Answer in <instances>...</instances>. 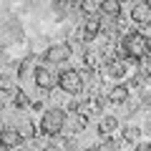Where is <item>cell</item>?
I'll use <instances>...</instances> for the list:
<instances>
[{
  "label": "cell",
  "mask_w": 151,
  "mask_h": 151,
  "mask_svg": "<svg viewBox=\"0 0 151 151\" xmlns=\"http://www.w3.org/2000/svg\"><path fill=\"white\" fill-rule=\"evenodd\" d=\"M78 13L86 18H101V3L98 0H83L78 5Z\"/></svg>",
  "instance_id": "cell-16"
},
{
  "label": "cell",
  "mask_w": 151,
  "mask_h": 151,
  "mask_svg": "<svg viewBox=\"0 0 151 151\" xmlns=\"http://www.w3.org/2000/svg\"><path fill=\"white\" fill-rule=\"evenodd\" d=\"M106 70L111 78H116V81H124L126 73H129V65H126V60L121 58V55H113V58L106 60Z\"/></svg>",
  "instance_id": "cell-10"
},
{
  "label": "cell",
  "mask_w": 151,
  "mask_h": 151,
  "mask_svg": "<svg viewBox=\"0 0 151 151\" xmlns=\"http://www.w3.org/2000/svg\"><path fill=\"white\" fill-rule=\"evenodd\" d=\"M18 151H30V149H18Z\"/></svg>",
  "instance_id": "cell-21"
},
{
  "label": "cell",
  "mask_w": 151,
  "mask_h": 151,
  "mask_svg": "<svg viewBox=\"0 0 151 151\" xmlns=\"http://www.w3.org/2000/svg\"><path fill=\"white\" fill-rule=\"evenodd\" d=\"M119 50L124 53V58L141 63V60L149 55V35H144L141 30H131V33H126V35L121 38Z\"/></svg>",
  "instance_id": "cell-2"
},
{
  "label": "cell",
  "mask_w": 151,
  "mask_h": 151,
  "mask_svg": "<svg viewBox=\"0 0 151 151\" xmlns=\"http://www.w3.org/2000/svg\"><path fill=\"white\" fill-rule=\"evenodd\" d=\"M121 129L119 119L116 116H111V113H106V116H101V121H98V136H103V139H111L116 131Z\"/></svg>",
  "instance_id": "cell-11"
},
{
  "label": "cell",
  "mask_w": 151,
  "mask_h": 151,
  "mask_svg": "<svg viewBox=\"0 0 151 151\" xmlns=\"http://www.w3.org/2000/svg\"><path fill=\"white\" fill-rule=\"evenodd\" d=\"M58 86H60L63 93L76 96V93H81L83 88H86V76H83L81 70H76V68H63L58 73Z\"/></svg>",
  "instance_id": "cell-3"
},
{
  "label": "cell",
  "mask_w": 151,
  "mask_h": 151,
  "mask_svg": "<svg viewBox=\"0 0 151 151\" xmlns=\"http://www.w3.org/2000/svg\"><path fill=\"white\" fill-rule=\"evenodd\" d=\"M98 146H101V151H121V141H116L113 136L106 139V141H101Z\"/></svg>",
  "instance_id": "cell-18"
},
{
  "label": "cell",
  "mask_w": 151,
  "mask_h": 151,
  "mask_svg": "<svg viewBox=\"0 0 151 151\" xmlns=\"http://www.w3.org/2000/svg\"><path fill=\"white\" fill-rule=\"evenodd\" d=\"M33 83H35V88L40 93H48L53 91L55 86H58V73H55L50 65H35V73H33Z\"/></svg>",
  "instance_id": "cell-5"
},
{
  "label": "cell",
  "mask_w": 151,
  "mask_h": 151,
  "mask_svg": "<svg viewBox=\"0 0 151 151\" xmlns=\"http://www.w3.org/2000/svg\"><path fill=\"white\" fill-rule=\"evenodd\" d=\"M23 136L15 131V126H3L0 129V151H15L20 149Z\"/></svg>",
  "instance_id": "cell-7"
},
{
  "label": "cell",
  "mask_w": 151,
  "mask_h": 151,
  "mask_svg": "<svg viewBox=\"0 0 151 151\" xmlns=\"http://www.w3.org/2000/svg\"><path fill=\"white\" fill-rule=\"evenodd\" d=\"M70 55H73V45L60 40V43H53L45 48L43 60H45V65H60V63H68Z\"/></svg>",
  "instance_id": "cell-4"
},
{
  "label": "cell",
  "mask_w": 151,
  "mask_h": 151,
  "mask_svg": "<svg viewBox=\"0 0 151 151\" xmlns=\"http://www.w3.org/2000/svg\"><path fill=\"white\" fill-rule=\"evenodd\" d=\"M15 131L23 136V141H33L38 136V129H35V124H33L30 119H20L18 126H15Z\"/></svg>",
  "instance_id": "cell-14"
},
{
  "label": "cell",
  "mask_w": 151,
  "mask_h": 151,
  "mask_svg": "<svg viewBox=\"0 0 151 151\" xmlns=\"http://www.w3.org/2000/svg\"><path fill=\"white\" fill-rule=\"evenodd\" d=\"M30 98H28V93L23 91V88H18V93L15 96H13V106L18 108V111H28V108H30Z\"/></svg>",
  "instance_id": "cell-17"
},
{
  "label": "cell",
  "mask_w": 151,
  "mask_h": 151,
  "mask_svg": "<svg viewBox=\"0 0 151 151\" xmlns=\"http://www.w3.org/2000/svg\"><path fill=\"white\" fill-rule=\"evenodd\" d=\"M134 151H151V141H139L134 146Z\"/></svg>",
  "instance_id": "cell-19"
},
{
  "label": "cell",
  "mask_w": 151,
  "mask_h": 151,
  "mask_svg": "<svg viewBox=\"0 0 151 151\" xmlns=\"http://www.w3.org/2000/svg\"><path fill=\"white\" fill-rule=\"evenodd\" d=\"M101 30H103L101 18H86L81 33H78V38H81V43H93V40L101 35Z\"/></svg>",
  "instance_id": "cell-8"
},
{
  "label": "cell",
  "mask_w": 151,
  "mask_h": 151,
  "mask_svg": "<svg viewBox=\"0 0 151 151\" xmlns=\"http://www.w3.org/2000/svg\"><path fill=\"white\" fill-rule=\"evenodd\" d=\"M124 8H121L119 0H101V15L108 18V20H119Z\"/></svg>",
  "instance_id": "cell-12"
},
{
  "label": "cell",
  "mask_w": 151,
  "mask_h": 151,
  "mask_svg": "<svg viewBox=\"0 0 151 151\" xmlns=\"http://www.w3.org/2000/svg\"><path fill=\"white\" fill-rule=\"evenodd\" d=\"M131 23H134L139 30H146L151 28V3L149 0H141L131 8Z\"/></svg>",
  "instance_id": "cell-6"
},
{
  "label": "cell",
  "mask_w": 151,
  "mask_h": 151,
  "mask_svg": "<svg viewBox=\"0 0 151 151\" xmlns=\"http://www.w3.org/2000/svg\"><path fill=\"white\" fill-rule=\"evenodd\" d=\"M106 101L113 103V106H126V103L131 101L129 86H126V83H116V86H111V88H108V93H106Z\"/></svg>",
  "instance_id": "cell-9"
},
{
  "label": "cell",
  "mask_w": 151,
  "mask_h": 151,
  "mask_svg": "<svg viewBox=\"0 0 151 151\" xmlns=\"http://www.w3.org/2000/svg\"><path fill=\"white\" fill-rule=\"evenodd\" d=\"M65 124H68V111L60 106H53L48 111H43L40 116V124H38V131L45 136V139H58L65 131Z\"/></svg>",
  "instance_id": "cell-1"
},
{
  "label": "cell",
  "mask_w": 151,
  "mask_h": 151,
  "mask_svg": "<svg viewBox=\"0 0 151 151\" xmlns=\"http://www.w3.org/2000/svg\"><path fill=\"white\" fill-rule=\"evenodd\" d=\"M86 151H101V146H98V144H93V146H88Z\"/></svg>",
  "instance_id": "cell-20"
},
{
  "label": "cell",
  "mask_w": 151,
  "mask_h": 151,
  "mask_svg": "<svg viewBox=\"0 0 151 151\" xmlns=\"http://www.w3.org/2000/svg\"><path fill=\"white\" fill-rule=\"evenodd\" d=\"M18 93V81L8 73H0V96H15Z\"/></svg>",
  "instance_id": "cell-15"
},
{
  "label": "cell",
  "mask_w": 151,
  "mask_h": 151,
  "mask_svg": "<svg viewBox=\"0 0 151 151\" xmlns=\"http://www.w3.org/2000/svg\"><path fill=\"white\" fill-rule=\"evenodd\" d=\"M141 126H136V124H124L121 126V141H126V144H139L141 141Z\"/></svg>",
  "instance_id": "cell-13"
}]
</instances>
